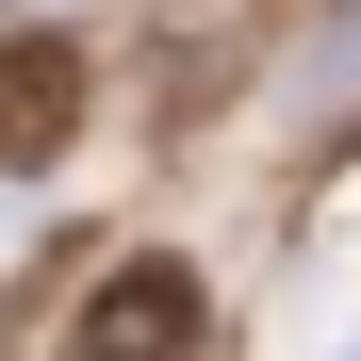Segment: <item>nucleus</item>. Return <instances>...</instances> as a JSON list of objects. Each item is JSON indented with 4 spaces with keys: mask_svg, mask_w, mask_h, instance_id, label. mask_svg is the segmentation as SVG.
I'll use <instances>...</instances> for the list:
<instances>
[{
    "mask_svg": "<svg viewBox=\"0 0 361 361\" xmlns=\"http://www.w3.org/2000/svg\"><path fill=\"white\" fill-rule=\"evenodd\" d=\"M197 329H214L197 263H180V247H132V263H99V279H82L66 361H197Z\"/></svg>",
    "mask_w": 361,
    "mask_h": 361,
    "instance_id": "f257e3e1",
    "label": "nucleus"
},
{
    "mask_svg": "<svg viewBox=\"0 0 361 361\" xmlns=\"http://www.w3.org/2000/svg\"><path fill=\"white\" fill-rule=\"evenodd\" d=\"M295 99H312V115H329V99H361V0H345L312 49H295Z\"/></svg>",
    "mask_w": 361,
    "mask_h": 361,
    "instance_id": "7ed1b4c3",
    "label": "nucleus"
},
{
    "mask_svg": "<svg viewBox=\"0 0 361 361\" xmlns=\"http://www.w3.org/2000/svg\"><path fill=\"white\" fill-rule=\"evenodd\" d=\"M82 148V33H0V164Z\"/></svg>",
    "mask_w": 361,
    "mask_h": 361,
    "instance_id": "f03ea898",
    "label": "nucleus"
}]
</instances>
